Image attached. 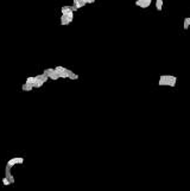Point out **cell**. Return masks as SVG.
Returning <instances> with one entry per match:
<instances>
[{"label": "cell", "instance_id": "cell-8", "mask_svg": "<svg viewBox=\"0 0 190 191\" xmlns=\"http://www.w3.org/2000/svg\"><path fill=\"white\" fill-rule=\"evenodd\" d=\"M86 1H83V0H74V5L77 7V8H81V7H83V6H86Z\"/></svg>", "mask_w": 190, "mask_h": 191}, {"label": "cell", "instance_id": "cell-2", "mask_svg": "<svg viewBox=\"0 0 190 191\" xmlns=\"http://www.w3.org/2000/svg\"><path fill=\"white\" fill-rule=\"evenodd\" d=\"M176 82H177V77L172 76V75H162L158 84L159 85H169V87H176Z\"/></svg>", "mask_w": 190, "mask_h": 191}, {"label": "cell", "instance_id": "cell-11", "mask_svg": "<svg viewBox=\"0 0 190 191\" xmlns=\"http://www.w3.org/2000/svg\"><path fill=\"white\" fill-rule=\"evenodd\" d=\"M61 11H62V14H66V13H69L72 9H71V6H62Z\"/></svg>", "mask_w": 190, "mask_h": 191}, {"label": "cell", "instance_id": "cell-14", "mask_svg": "<svg viewBox=\"0 0 190 191\" xmlns=\"http://www.w3.org/2000/svg\"><path fill=\"white\" fill-rule=\"evenodd\" d=\"M68 78H70V79H78V75L77 74H75V72H72V71H70V74H69V77Z\"/></svg>", "mask_w": 190, "mask_h": 191}, {"label": "cell", "instance_id": "cell-17", "mask_svg": "<svg viewBox=\"0 0 190 191\" xmlns=\"http://www.w3.org/2000/svg\"><path fill=\"white\" fill-rule=\"evenodd\" d=\"M95 2V0H89V2L88 4H94Z\"/></svg>", "mask_w": 190, "mask_h": 191}, {"label": "cell", "instance_id": "cell-3", "mask_svg": "<svg viewBox=\"0 0 190 191\" xmlns=\"http://www.w3.org/2000/svg\"><path fill=\"white\" fill-rule=\"evenodd\" d=\"M53 69H55V71L57 72V75L59 76V78H68V77H69V74H70V71H71V70H69V69H66V68H64V66H61V65H57V66H55Z\"/></svg>", "mask_w": 190, "mask_h": 191}, {"label": "cell", "instance_id": "cell-12", "mask_svg": "<svg viewBox=\"0 0 190 191\" xmlns=\"http://www.w3.org/2000/svg\"><path fill=\"white\" fill-rule=\"evenodd\" d=\"M156 8H157V11L163 9V0H156Z\"/></svg>", "mask_w": 190, "mask_h": 191}, {"label": "cell", "instance_id": "cell-6", "mask_svg": "<svg viewBox=\"0 0 190 191\" xmlns=\"http://www.w3.org/2000/svg\"><path fill=\"white\" fill-rule=\"evenodd\" d=\"M69 24H70V21L68 19L66 14H62V17H61V25L62 26H65V25H69Z\"/></svg>", "mask_w": 190, "mask_h": 191}, {"label": "cell", "instance_id": "cell-1", "mask_svg": "<svg viewBox=\"0 0 190 191\" xmlns=\"http://www.w3.org/2000/svg\"><path fill=\"white\" fill-rule=\"evenodd\" d=\"M24 164V158L23 157H15V158H11L7 163H6V167H5V177L10 179L11 184H14V177L12 174V168L15 165H21Z\"/></svg>", "mask_w": 190, "mask_h": 191}, {"label": "cell", "instance_id": "cell-16", "mask_svg": "<svg viewBox=\"0 0 190 191\" xmlns=\"http://www.w3.org/2000/svg\"><path fill=\"white\" fill-rule=\"evenodd\" d=\"M1 180H2V184H4V185H6V186L11 184V182H10V179H8V178H6V177H4V178H2Z\"/></svg>", "mask_w": 190, "mask_h": 191}, {"label": "cell", "instance_id": "cell-7", "mask_svg": "<svg viewBox=\"0 0 190 191\" xmlns=\"http://www.w3.org/2000/svg\"><path fill=\"white\" fill-rule=\"evenodd\" d=\"M43 84H44V83H43L39 78H37V77L34 76V82H33V84H32L33 88H40V87H43Z\"/></svg>", "mask_w": 190, "mask_h": 191}, {"label": "cell", "instance_id": "cell-13", "mask_svg": "<svg viewBox=\"0 0 190 191\" xmlns=\"http://www.w3.org/2000/svg\"><path fill=\"white\" fill-rule=\"evenodd\" d=\"M190 26V18H184V30H188Z\"/></svg>", "mask_w": 190, "mask_h": 191}, {"label": "cell", "instance_id": "cell-10", "mask_svg": "<svg viewBox=\"0 0 190 191\" xmlns=\"http://www.w3.org/2000/svg\"><path fill=\"white\" fill-rule=\"evenodd\" d=\"M21 89H23L24 91H31V90L33 89V85H32V84H27V83H25V84H23V85H21Z\"/></svg>", "mask_w": 190, "mask_h": 191}, {"label": "cell", "instance_id": "cell-15", "mask_svg": "<svg viewBox=\"0 0 190 191\" xmlns=\"http://www.w3.org/2000/svg\"><path fill=\"white\" fill-rule=\"evenodd\" d=\"M33 82H34V77L28 76V77L26 78V82H25V83H27V84H33Z\"/></svg>", "mask_w": 190, "mask_h": 191}, {"label": "cell", "instance_id": "cell-5", "mask_svg": "<svg viewBox=\"0 0 190 191\" xmlns=\"http://www.w3.org/2000/svg\"><path fill=\"white\" fill-rule=\"evenodd\" d=\"M135 5L140 8H147L151 5V0H135Z\"/></svg>", "mask_w": 190, "mask_h": 191}, {"label": "cell", "instance_id": "cell-9", "mask_svg": "<svg viewBox=\"0 0 190 191\" xmlns=\"http://www.w3.org/2000/svg\"><path fill=\"white\" fill-rule=\"evenodd\" d=\"M36 77H37V78H39V79H40L43 83H46V82H48V79H49L48 75H45L44 72H43V74H40V75H37Z\"/></svg>", "mask_w": 190, "mask_h": 191}, {"label": "cell", "instance_id": "cell-4", "mask_svg": "<svg viewBox=\"0 0 190 191\" xmlns=\"http://www.w3.org/2000/svg\"><path fill=\"white\" fill-rule=\"evenodd\" d=\"M44 74L48 75V77H49L50 79H58V78H59V76L57 75V72L55 71V69H51V68L45 69V70H44Z\"/></svg>", "mask_w": 190, "mask_h": 191}]
</instances>
